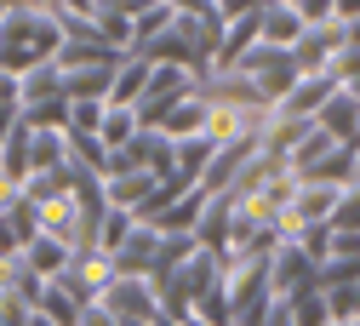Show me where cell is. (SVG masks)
<instances>
[{"label":"cell","instance_id":"6da1fadb","mask_svg":"<svg viewBox=\"0 0 360 326\" xmlns=\"http://www.w3.org/2000/svg\"><path fill=\"white\" fill-rule=\"evenodd\" d=\"M58 46H63V35H58L52 6H6V18H0V69L6 75L23 80L29 69L52 63Z\"/></svg>","mask_w":360,"mask_h":326},{"label":"cell","instance_id":"7a4b0ae2","mask_svg":"<svg viewBox=\"0 0 360 326\" xmlns=\"http://www.w3.org/2000/svg\"><path fill=\"white\" fill-rule=\"evenodd\" d=\"M269 281H275V298H281V303H292V298H303V292H321V263H309V258L286 241V252H275V263H269Z\"/></svg>","mask_w":360,"mask_h":326},{"label":"cell","instance_id":"3957f363","mask_svg":"<svg viewBox=\"0 0 360 326\" xmlns=\"http://www.w3.org/2000/svg\"><path fill=\"white\" fill-rule=\"evenodd\" d=\"M69 258H75V252H69L63 241H52V235H34V241L23 246V263L40 275V281H58V275L69 269Z\"/></svg>","mask_w":360,"mask_h":326},{"label":"cell","instance_id":"277c9868","mask_svg":"<svg viewBox=\"0 0 360 326\" xmlns=\"http://www.w3.org/2000/svg\"><path fill=\"white\" fill-rule=\"evenodd\" d=\"M143 86H149V63H143V58H126V63L115 69V80H109V104H115V109H138Z\"/></svg>","mask_w":360,"mask_h":326},{"label":"cell","instance_id":"5b68a950","mask_svg":"<svg viewBox=\"0 0 360 326\" xmlns=\"http://www.w3.org/2000/svg\"><path fill=\"white\" fill-rule=\"evenodd\" d=\"M263 46H275V52H281V46H286V52H292V46L303 40V18L292 12V6H263Z\"/></svg>","mask_w":360,"mask_h":326},{"label":"cell","instance_id":"8992f818","mask_svg":"<svg viewBox=\"0 0 360 326\" xmlns=\"http://www.w3.org/2000/svg\"><path fill=\"white\" fill-rule=\"evenodd\" d=\"M143 126H138V115H131V109H115V104H103V126H98V144L115 155V149H126L131 144V137H138Z\"/></svg>","mask_w":360,"mask_h":326},{"label":"cell","instance_id":"52a82bcc","mask_svg":"<svg viewBox=\"0 0 360 326\" xmlns=\"http://www.w3.org/2000/svg\"><path fill=\"white\" fill-rule=\"evenodd\" d=\"M172 149H177V177L184 183L206 177V166H212V144L206 137H184V144H172Z\"/></svg>","mask_w":360,"mask_h":326},{"label":"cell","instance_id":"ba28073f","mask_svg":"<svg viewBox=\"0 0 360 326\" xmlns=\"http://www.w3.org/2000/svg\"><path fill=\"white\" fill-rule=\"evenodd\" d=\"M263 326H292V315H286V303H281V298L269 303V315H263Z\"/></svg>","mask_w":360,"mask_h":326},{"label":"cell","instance_id":"9c48e42d","mask_svg":"<svg viewBox=\"0 0 360 326\" xmlns=\"http://www.w3.org/2000/svg\"><path fill=\"white\" fill-rule=\"evenodd\" d=\"M177 326H206V320H195V315H189V320H177Z\"/></svg>","mask_w":360,"mask_h":326}]
</instances>
